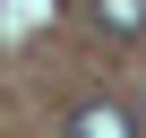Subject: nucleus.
I'll return each mask as SVG.
<instances>
[{"label":"nucleus","mask_w":146,"mask_h":138,"mask_svg":"<svg viewBox=\"0 0 146 138\" xmlns=\"http://www.w3.org/2000/svg\"><path fill=\"white\" fill-rule=\"evenodd\" d=\"M69 138H137V121L120 104H78V112H69Z\"/></svg>","instance_id":"f257e3e1"},{"label":"nucleus","mask_w":146,"mask_h":138,"mask_svg":"<svg viewBox=\"0 0 146 138\" xmlns=\"http://www.w3.org/2000/svg\"><path fill=\"white\" fill-rule=\"evenodd\" d=\"M86 17L103 35H146V0H86Z\"/></svg>","instance_id":"f03ea898"}]
</instances>
